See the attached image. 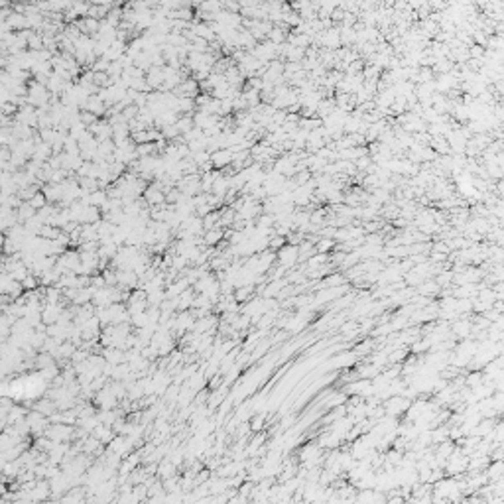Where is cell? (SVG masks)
I'll use <instances>...</instances> for the list:
<instances>
[{"mask_svg":"<svg viewBox=\"0 0 504 504\" xmlns=\"http://www.w3.org/2000/svg\"><path fill=\"white\" fill-rule=\"evenodd\" d=\"M410 408V404H408V400L402 396V394H398V396H394V398H390L388 400V404H386V413L388 415H398L400 411H404V410H408Z\"/></svg>","mask_w":504,"mask_h":504,"instance_id":"1","label":"cell"},{"mask_svg":"<svg viewBox=\"0 0 504 504\" xmlns=\"http://www.w3.org/2000/svg\"><path fill=\"white\" fill-rule=\"evenodd\" d=\"M280 258H282V262H284V266H289L295 258H297V252H295V246H285V248H282L280 250Z\"/></svg>","mask_w":504,"mask_h":504,"instance_id":"2","label":"cell"}]
</instances>
